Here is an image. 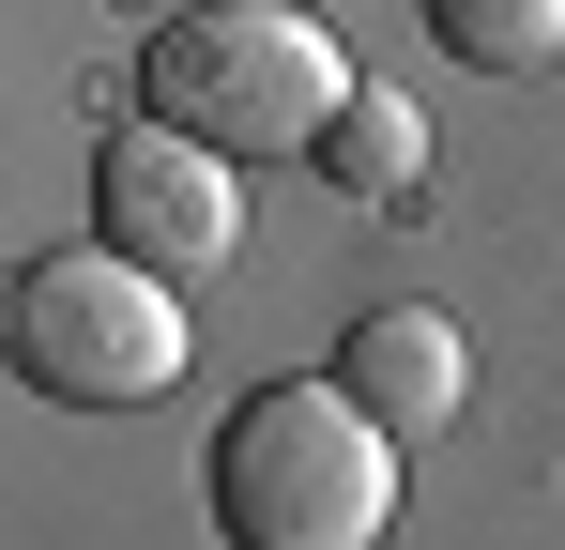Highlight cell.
<instances>
[{"label": "cell", "instance_id": "obj_3", "mask_svg": "<svg viewBox=\"0 0 565 550\" xmlns=\"http://www.w3.org/2000/svg\"><path fill=\"white\" fill-rule=\"evenodd\" d=\"M15 382L62 398V413H138L184 382V290L122 245H62V261L15 275Z\"/></svg>", "mask_w": 565, "mask_h": 550}, {"label": "cell", "instance_id": "obj_5", "mask_svg": "<svg viewBox=\"0 0 565 550\" xmlns=\"http://www.w3.org/2000/svg\"><path fill=\"white\" fill-rule=\"evenodd\" d=\"M337 382L367 398L397 444H428V429H459L473 352H459V321H428V306H382V321H352V337H337Z\"/></svg>", "mask_w": 565, "mask_h": 550}, {"label": "cell", "instance_id": "obj_7", "mask_svg": "<svg viewBox=\"0 0 565 550\" xmlns=\"http://www.w3.org/2000/svg\"><path fill=\"white\" fill-rule=\"evenodd\" d=\"M428 46L473 77H551L565 62V0H428Z\"/></svg>", "mask_w": 565, "mask_h": 550}, {"label": "cell", "instance_id": "obj_8", "mask_svg": "<svg viewBox=\"0 0 565 550\" xmlns=\"http://www.w3.org/2000/svg\"><path fill=\"white\" fill-rule=\"evenodd\" d=\"M0 367H15V275H0Z\"/></svg>", "mask_w": 565, "mask_h": 550}, {"label": "cell", "instance_id": "obj_6", "mask_svg": "<svg viewBox=\"0 0 565 550\" xmlns=\"http://www.w3.org/2000/svg\"><path fill=\"white\" fill-rule=\"evenodd\" d=\"M321 169H337V199H367V214H397L413 183H428V123L397 107L382 77H352V107L321 123Z\"/></svg>", "mask_w": 565, "mask_h": 550}, {"label": "cell", "instance_id": "obj_2", "mask_svg": "<svg viewBox=\"0 0 565 550\" xmlns=\"http://www.w3.org/2000/svg\"><path fill=\"white\" fill-rule=\"evenodd\" d=\"M138 107L214 138L230 169H276V154H321V123L352 107V62L306 0H184L138 46Z\"/></svg>", "mask_w": 565, "mask_h": 550}, {"label": "cell", "instance_id": "obj_1", "mask_svg": "<svg viewBox=\"0 0 565 550\" xmlns=\"http://www.w3.org/2000/svg\"><path fill=\"white\" fill-rule=\"evenodd\" d=\"M397 520V429L352 382H260L214 429V536L230 550H382Z\"/></svg>", "mask_w": 565, "mask_h": 550}, {"label": "cell", "instance_id": "obj_4", "mask_svg": "<svg viewBox=\"0 0 565 550\" xmlns=\"http://www.w3.org/2000/svg\"><path fill=\"white\" fill-rule=\"evenodd\" d=\"M93 214H107V245L153 261L169 290H199V275L245 261V183H230V154L184 138V123H153V107L93 154Z\"/></svg>", "mask_w": 565, "mask_h": 550}]
</instances>
